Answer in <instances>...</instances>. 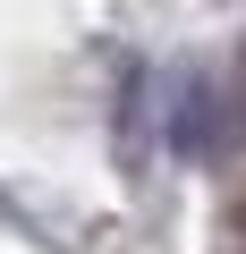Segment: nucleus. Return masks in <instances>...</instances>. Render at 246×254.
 Masks as SVG:
<instances>
[{
    "label": "nucleus",
    "mask_w": 246,
    "mask_h": 254,
    "mask_svg": "<svg viewBox=\"0 0 246 254\" xmlns=\"http://www.w3.org/2000/svg\"><path fill=\"white\" fill-rule=\"evenodd\" d=\"M170 144H178V153H212V144H221V93H212L204 76H187L178 102H170Z\"/></svg>",
    "instance_id": "obj_1"
}]
</instances>
